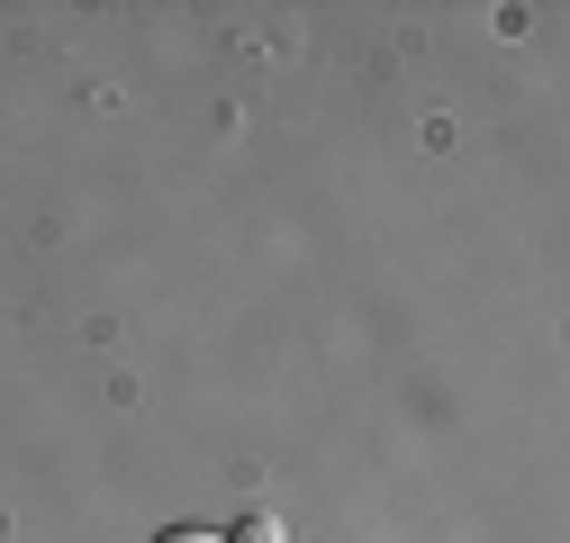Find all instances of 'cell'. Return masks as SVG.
<instances>
[{"mask_svg":"<svg viewBox=\"0 0 570 543\" xmlns=\"http://www.w3.org/2000/svg\"><path fill=\"white\" fill-rule=\"evenodd\" d=\"M236 543H281V525H272V516H245V525H236Z\"/></svg>","mask_w":570,"mask_h":543,"instance_id":"2","label":"cell"},{"mask_svg":"<svg viewBox=\"0 0 570 543\" xmlns=\"http://www.w3.org/2000/svg\"><path fill=\"white\" fill-rule=\"evenodd\" d=\"M155 543H227V534H208V525H164Z\"/></svg>","mask_w":570,"mask_h":543,"instance_id":"1","label":"cell"}]
</instances>
